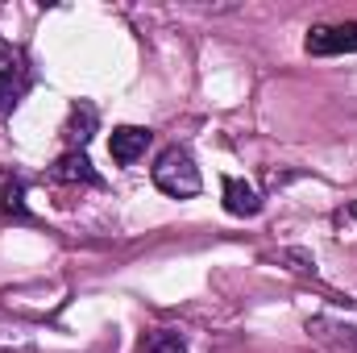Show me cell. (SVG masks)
<instances>
[{
  "mask_svg": "<svg viewBox=\"0 0 357 353\" xmlns=\"http://www.w3.org/2000/svg\"><path fill=\"white\" fill-rule=\"evenodd\" d=\"M150 179H154V187H158L162 195H171V200H191V195H199V187H204L191 150H183V146L162 150L158 163H154V171H150Z\"/></svg>",
  "mask_w": 357,
  "mask_h": 353,
  "instance_id": "cell-1",
  "label": "cell"
},
{
  "mask_svg": "<svg viewBox=\"0 0 357 353\" xmlns=\"http://www.w3.org/2000/svg\"><path fill=\"white\" fill-rule=\"evenodd\" d=\"M303 50L316 59L333 54H357V21H333V25H312L303 38Z\"/></svg>",
  "mask_w": 357,
  "mask_h": 353,
  "instance_id": "cell-2",
  "label": "cell"
},
{
  "mask_svg": "<svg viewBox=\"0 0 357 353\" xmlns=\"http://www.w3.org/2000/svg\"><path fill=\"white\" fill-rule=\"evenodd\" d=\"M150 142H154L150 129H142V125H116L112 137H108V154H112L116 167H133L150 150Z\"/></svg>",
  "mask_w": 357,
  "mask_h": 353,
  "instance_id": "cell-3",
  "label": "cell"
},
{
  "mask_svg": "<svg viewBox=\"0 0 357 353\" xmlns=\"http://www.w3.org/2000/svg\"><path fill=\"white\" fill-rule=\"evenodd\" d=\"M307 333L324 345H337V350L357 353V320H345V316H312L307 320Z\"/></svg>",
  "mask_w": 357,
  "mask_h": 353,
  "instance_id": "cell-4",
  "label": "cell"
},
{
  "mask_svg": "<svg viewBox=\"0 0 357 353\" xmlns=\"http://www.w3.org/2000/svg\"><path fill=\"white\" fill-rule=\"evenodd\" d=\"M225 212L229 216H258L262 212V195L245 183V179H225Z\"/></svg>",
  "mask_w": 357,
  "mask_h": 353,
  "instance_id": "cell-5",
  "label": "cell"
},
{
  "mask_svg": "<svg viewBox=\"0 0 357 353\" xmlns=\"http://www.w3.org/2000/svg\"><path fill=\"white\" fill-rule=\"evenodd\" d=\"M50 179H54V183H91V187H100V175L91 171V158L84 150H67V154L54 163Z\"/></svg>",
  "mask_w": 357,
  "mask_h": 353,
  "instance_id": "cell-6",
  "label": "cell"
},
{
  "mask_svg": "<svg viewBox=\"0 0 357 353\" xmlns=\"http://www.w3.org/2000/svg\"><path fill=\"white\" fill-rule=\"evenodd\" d=\"M96 133V108L91 104H75L67 125H63V137H67V150H84Z\"/></svg>",
  "mask_w": 357,
  "mask_h": 353,
  "instance_id": "cell-7",
  "label": "cell"
},
{
  "mask_svg": "<svg viewBox=\"0 0 357 353\" xmlns=\"http://www.w3.org/2000/svg\"><path fill=\"white\" fill-rule=\"evenodd\" d=\"M25 91H29V71H25L21 63H17V67H13V63H8V67H0V117H4V112H13V108L21 104V96H25Z\"/></svg>",
  "mask_w": 357,
  "mask_h": 353,
  "instance_id": "cell-8",
  "label": "cell"
},
{
  "mask_svg": "<svg viewBox=\"0 0 357 353\" xmlns=\"http://www.w3.org/2000/svg\"><path fill=\"white\" fill-rule=\"evenodd\" d=\"M137 353H187V337L178 329H150L137 341Z\"/></svg>",
  "mask_w": 357,
  "mask_h": 353,
  "instance_id": "cell-9",
  "label": "cell"
},
{
  "mask_svg": "<svg viewBox=\"0 0 357 353\" xmlns=\"http://www.w3.org/2000/svg\"><path fill=\"white\" fill-rule=\"evenodd\" d=\"M0 208L8 212V216H29L25 212V187H21V179H8V175H0Z\"/></svg>",
  "mask_w": 357,
  "mask_h": 353,
  "instance_id": "cell-10",
  "label": "cell"
}]
</instances>
